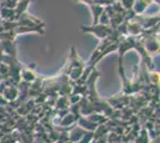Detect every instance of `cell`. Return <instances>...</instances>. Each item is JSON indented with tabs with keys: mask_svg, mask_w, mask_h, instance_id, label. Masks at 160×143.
Instances as JSON below:
<instances>
[{
	"mask_svg": "<svg viewBox=\"0 0 160 143\" xmlns=\"http://www.w3.org/2000/svg\"><path fill=\"white\" fill-rule=\"evenodd\" d=\"M80 30L84 31V32H91V34H93L97 38H99L100 41L108 38L113 31L110 26L100 25V24H96V25H92V26H81Z\"/></svg>",
	"mask_w": 160,
	"mask_h": 143,
	"instance_id": "1",
	"label": "cell"
},
{
	"mask_svg": "<svg viewBox=\"0 0 160 143\" xmlns=\"http://www.w3.org/2000/svg\"><path fill=\"white\" fill-rule=\"evenodd\" d=\"M85 4H88L90 7H91V10H92V12H93V24L92 25H96V24H98V19H99L100 14L103 13V11H104V7L100 6V5H97L96 4V1H84Z\"/></svg>",
	"mask_w": 160,
	"mask_h": 143,
	"instance_id": "2",
	"label": "cell"
},
{
	"mask_svg": "<svg viewBox=\"0 0 160 143\" xmlns=\"http://www.w3.org/2000/svg\"><path fill=\"white\" fill-rule=\"evenodd\" d=\"M23 79V81L24 82H28V83H30V82H32L36 80V75H35V72H33L32 69H29V68H22L20 70V80Z\"/></svg>",
	"mask_w": 160,
	"mask_h": 143,
	"instance_id": "3",
	"label": "cell"
},
{
	"mask_svg": "<svg viewBox=\"0 0 160 143\" xmlns=\"http://www.w3.org/2000/svg\"><path fill=\"white\" fill-rule=\"evenodd\" d=\"M151 2H152V1H142V0H141V1H134V5H133L134 13L136 14V16L143 13L145 10L149 6Z\"/></svg>",
	"mask_w": 160,
	"mask_h": 143,
	"instance_id": "4",
	"label": "cell"
}]
</instances>
